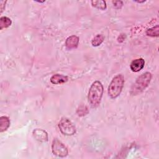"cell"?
<instances>
[{"mask_svg": "<svg viewBox=\"0 0 159 159\" xmlns=\"http://www.w3.org/2000/svg\"><path fill=\"white\" fill-rule=\"evenodd\" d=\"M125 34H122L119 35V36L117 38V41L118 42H122L125 40Z\"/></svg>", "mask_w": 159, "mask_h": 159, "instance_id": "ac0fdd59", "label": "cell"}, {"mask_svg": "<svg viewBox=\"0 0 159 159\" xmlns=\"http://www.w3.org/2000/svg\"><path fill=\"white\" fill-rule=\"evenodd\" d=\"M151 79L152 74L150 72H145L140 75L131 87V94L137 95L142 93L148 86Z\"/></svg>", "mask_w": 159, "mask_h": 159, "instance_id": "7a4b0ae2", "label": "cell"}, {"mask_svg": "<svg viewBox=\"0 0 159 159\" xmlns=\"http://www.w3.org/2000/svg\"><path fill=\"white\" fill-rule=\"evenodd\" d=\"M145 65V61L143 58H137L132 61L130 65V68L133 72H138L140 71Z\"/></svg>", "mask_w": 159, "mask_h": 159, "instance_id": "52a82bcc", "label": "cell"}, {"mask_svg": "<svg viewBox=\"0 0 159 159\" xmlns=\"http://www.w3.org/2000/svg\"><path fill=\"white\" fill-rule=\"evenodd\" d=\"M10 125V120L7 116H2L0 117V132L6 131Z\"/></svg>", "mask_w": 159, "mask_h": 159, "instance_id": "30bf717a", "label": "cell"}, {"mask_svg": "<svg viewBox=\"0 0 159 159\" xmlns=\"http://www.w3.org/2000/svg\"><path fill=\"white\" fill-rule=\"evenodd\" d=\"M158 30H159V27H158V25H157L155 27L148 29L146 30V34L148 36H150V37H158Z\"/></svg>", "mask_w": 159, "mask_h": 159, "instance_id": "5bb4252c", "label": "cell"}, {"mask_svg": "<svg viewBox=\"0 0 159 159\" xmlns=\"http://www.w3.org/2000/svg\"><path fill=\"white\" fill-rule=\"evenodd\" d=\"M58 128L61 133L65 135L71 136L76 132L75 126L66 117H62L60 119L58 123Z\"/></svg>", "mask_w": 159, "mask_h": 159, "instance_id": "277c9868", "label": "cell"}, {"mask_svg": "<svg viewBox=\"0 0 159 159\" xmlns=\"http://www.w3.org/2000/svg\"><path fill=\"white\" fill-rule=\"evenodd\" d=\"M103 94V86L99 81H95L91 84L88 95L89 104L93 107H98L101 101Z\"/></svg>", "mask_w": 159, "mask_h": 159, "instance_id": "6da1fadb", "label": "cell"}, {"mask_svg": "<svg viewBox=\"0 0 159 159\" xmlns=\"http://www.w3.org/2000/svg\"><path fill=\"white\" fill-rule=\"evenodd\" d=\"M12 24V20L10 18L6 16H2L0 18V30L6 29L11 26Z\"/></svg>", "mask_w": 159, "mask_h": 159, "instance_id": "8fae6325", "label": "cell"}, {"mask_svg": "<svg viewBox=\"0 0 159 159\" xmlns=\"http://www.w3.org/2000/svg\"><path fill=\"white\" fill-rule=\"evenodd\" d=\"M91 5L100 10H105L106 9V2L103 0L91 1Z\"/></svg>", "mask_w": 159, "mask_h": 159, "instance_id": "7c38bea8", "label": "cell"}, {"mask_svg": "<svg viewBox=\"0 0 159 159\" xmlns=\"http://www.w3.org/2000/svg\"><path fill=\"white\" fill-rule=\"evenodd\" d=\"M79 43V38L76 35L68 37L65 41V47L68 50H71L77 48Z\"/></svg>", "mask_w": 159, "mask_h": 159, "instance_id": "ba28073f", "label": "cell"}, {"mask_svg": "<svg viewBox=\"0 0 159 159\" xmlns=\"http://www.w3.org/2000/svg\"><path fill=\"white\" fill-rule=\"evenodd\" d=\"M124 84V78L121 74H119L114 76L111 81L108 87V95L112 99L117 98L123 88Z\"/></svg>", "mask_w": 159, "mask_h": 159, "instance_id": "3957f363", "label": "cell"}, {"mask_svg": "<svg viewBox=\"0 0 159 159\" xmlns=\"http://www.w3.org/2000/svg\"><path fill=\"white\" fill-rule=\"evenodd\" d=\"M33 136L37 140L40 142H45L48 141V134L46 131L41 129H35L33 130Z\"/></svg>", "mask_w": 159, "mask_h": 159, "instance_id": "8992f818", "label": "cell"}, {"mask_svg": "<svg viewBox=\"0 0 159 159\" xmlns=\"http://www.w3.org/2000/svg\"><path fill=\"white\" fill-rule=\"evenodd\" d=\"M52 151L53 155L58 157H65L68 153L66 146L57 139H54L52 142Z\"/></svg>", "mask_w": 159, "mask_h": 159, "instance_id": "5b68a950", "label": "cell"}, {"mask_svg": "<svg viewBox=\"0 0 159 159\" xmlns=\"http://www.w3.org/2000/svg\"><path fill=\"white\" fill-rule=\"evenodd\" d=\"M104 37L101 34L96 35L91 40V44L93 47H98L104 41Z\"/></svg>", "mask_w": 159, "mask_h": 159, "instance_id": "4fadbf2b", "label": "cell"}, {"mask_svg": "<svg viewBox=\"0 0 159 159\" xmlns=\"http://www.w3.org/2000/svg\"><path fill=\"white\" fill-rule=\"evenodd\" d=\"M68 78L66 76L60 75V74H55L50 78V82L53 84H62L67 82Z\"/></svg>", "mask_w": 159, "mask_h": 159, "instance_id": "9c48e42d", "label": "cell"}, {"mask_svg": "<svg viewBox=\"0 0 159 159\" xmlns=\"http://www.w3.org/2000/svg\"><path fill=\"white\" fill-rule=\"evenodd\" d=\"M7 2L6 1H0V9H1V14L2 12V11L5 9L6 3Z\"/></svg>", "mask_w": 159, "mask_h": 159, "instance_id": "e0dca14e", "label": "cell"}, {"mask_svg": "<svg viewBox=\"0 0 159 159\" xmlns=\"http://www.w3.org/2000/svg\"><path fill=\"white\" fill-rule=\"evenodd\" d=\"M88 113V109L86 106H81L79 107V109L77 110V114L79 116H83L86 115Z\"/></svg>", "mask_w": 159, "mask_h": 159, "instance_id": "9a60e30c", "label": "cell"}, {"mask_svg": "<svg viewBox=\"0 0 159 159\" xmlns=\"http://www.w3.org/2000/svg\"><path fill=\"white\" fill-rule=\"evenodd\" d=\"M37 2H39V3H42V2H45V1H36Z\"/></svg>", "mask_w": 159, "mask_h": 159, "instance_id": "ffe728a7", "label": "cell"}, {"mask_svg": "<svg viewBox=\"0 0 159 159\" xmlns=\"http://www.w3.org/2000/svg\"><path fill=\"white\" fill-rule=\"evenodd\" d=\"M113 6L116 9H120L123 5L122 1H112Z\"/></svg>", "mask_w": 159, "mask_h": 159, "instance_id": "2e32d148", "label": "cell"}, {"mask_svg": "<svg viewBox=\"0 0 159 159\" xmlns=\"http://www.w3.org/2000/svg\"><path fill=\"white\" fill-rule=\"evenodd\" d=\"M135 2H137L138 3H142V2H145V1H144V0H143V1H135Z\"/></svg>", "mask_w": 159, "mask_h": 159, "instance_id": "d6986e66", "label": "cell"}]
</instances>
